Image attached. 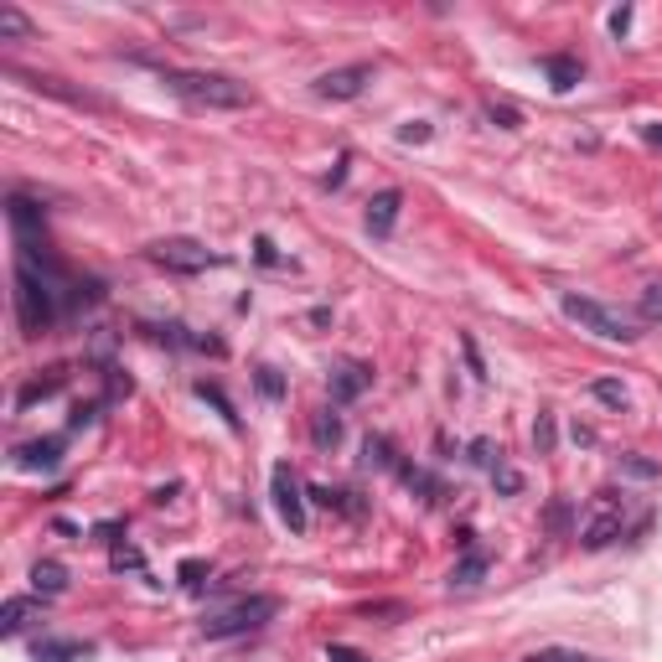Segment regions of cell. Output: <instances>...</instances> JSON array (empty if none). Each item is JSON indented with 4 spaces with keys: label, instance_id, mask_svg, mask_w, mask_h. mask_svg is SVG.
Listing matches in <instances>:
<instances>
[{
    "label": "cell",
    "instance_id": "1",
    "mask_svg": "<svg viewBox=\"0 0 662 662\" xmlns=\"http://www.w3.org/2000/svg\"><path fill=\"white\" fill-rule=\"evenodd\" d=\"M166 88L192 109H249L254 88L228 73H166Z\"/></svg>",
    "mask_w": 662,
    "mask_h": 662
},
{
    "label": "cell",
    "instance_id": "2",
    "mask_svg": "<svg viewBox=\"0 0 662 662\" xmlns=\"http://www.w3.org/2000/svg\"><path fill=\"white\" fill-rule=\"evenodd\" d=\"M16 316H21L26 337H42V331L57 321V285L26 259H16Z\"/></svg>",
    "mask_w": 662,
    "mask_h": 662
},
{
    "label": "cell",
    "instance_id": "3",
    "mask_svg": "<svg viewBox=\"0 0 662 662\" xmlns=\"http://www.w3.org/2000/svg\"><path fill=\"white\" fill-rule=\"evenodd\" d=\"M564 316L580 321L585 331H595L600 342H637L642 337L637 321H631L626 311L606 306V300H590V295H564Z\"/></svg>",
    "mask_w": 662,
    "mask_h": 662
},
{
    "label": "cell",
    "instance_id": "4",
    "mask_svg": "<svg viewBox=\"0 0 662 662\" xmlns=\"http://www.w3.org/2000/svg\"><path fill=\"white\" fill-rule=\"evenodd\" d=\"M275 611H280V600H275V595L233 600V606H223V611H213V616L202 621V637H213V642H223V637H244V631H259Z\"/></svg>",
    "mask_w": 662,
    "mask_h": 662
},
{
    "label": "cell",
    "instance_id": "5",
    "mask_svg": "<svg viewBox=\"0 0 662 662\" xmlns=\"http://www.w3.org/2000/svg\"><path fill=\"white\" fill-rule=\"evenodd\" d=\"M145 254L161 269H176V275H202V269L218 264V254L207 244H197V238H161V244H150Z\"/></svg>",
    "mask_w": 662,
    "mask_h": 662
},
{
    "label": "cell",
    "instance_id": "6",
    "mask_svg": "<svg viewBox=\"0 0 662 662\" xmlns=\"http://www.w3.org/2000/svg\"><path fill=\"white\" fill-rule=\"evenodd\" d=\"M269 492H275V513L285 518L290 533H306V487H300V476L290 461H280L269 471Z\"/></svg>",
    "mask_w": 662,
    "mask_h": 662
},
{
    "label": "cell",
    "instance_id": "7",
    "mask_svg": "<svg viewBox=\"0 0 662 662\" xmlns=\"http://www.w3.org/2000/svg\"><path fill=\"white\" fill-rule=\"evenodd\" d=\"M621 523H626L621 502H616L611 492H606V497H595L590 518L580 523V544H585V549H606V544H616V538H621Z\"/></svg>",
    "mask_w": 662,
    "mask_h": 662
},
{
    "label": "cell",
    "instance_id": "8",
    "mask_svg": "<svg viewBox=\"0 0 662 662\" xmlns=\"http://www.w3.org/2000/svg\"><path fill=\"white\" fill-rule=\"evenodd\" d=\"M368 83H373V68H368V63H352V68L321 73V78H316V94H321V99H357Z\"/></svg>",
    "mask_w": 662,
    "mask_h": 662
},
{
    "label": "cell",
    "instance_id": "9",
    "mask_svg": "<svg viewBox=\"0 0 662 662\" xmlns=\"http://www.w3.org/2000/svg\"><path fill=\"white\" fill-rule=\"evenodd\" d=\"M373 388V368L368 363H337L331 368V404H352Z\"/></svg>",
    "mask_w": 662,
    "mask_h": 662
},
{
    "label": "cell",
    "instance_id": "10",
    "mask_svg": "<svg viewBox=\"0 0 662 662\" xmlns=\"http://www.w3.org/2000/svg\"><path fill=\"white\" fill-rule=\"evenodd\" d=\"M399 207H404V192H399V187H383V192L368 202V233H373V238H388V233H394Z\"/></svg>",
    "mask_w": 662,
    "mask_h": 662
},
{
    "label": "cell",
    "instance_id": "11",
    "mask_svg": "<svg viewBox=\"0 0 662 662\" xmlns=\"http://www.w3.org/2000/svg\"><path fill=\"white\" fill-rule=\"evenodd\" d=\"M32 621H42V600H26V595H16V600H6L0 606V637H21Z\"/></svg>",
    "mask_w": 662,
    "mask_h": 662
},
{
    "label": "cell",
    "instance_id": "12",
    "mask_svg": "<svg viewBox=\"0 0 662 662\" xmlns=\"http://www.w3.org/2000/svg\"><path fill=\"white\" fill-rule=\"evenodd\" d=\"M32 657L37 662H88V657H94V647L78 642V637H42L32 647Z\"/></svg>",
    "mask_w": 662,
    "mask_h": 662
},
{
    "label": "cell",
    "instance_id": "13",
    "mask_svg": "<svg viewBox=\"0 0 662 662\" xmlns=\"http://www.w3.org/2000/svg\"><path fill=\"white\" fill-rule=\"evenodd\" d=\"M6 213H11V228H16V244H32V238L42 233V207L32 202V197H11L6 202Z\"/></svg>",
    "mask_w": 662,
    "mask_h": 662
},
{
    "label": "cell",
    "instance_id": "14",
    "mask_svg": "<svg viewBox=\"0 0 662 662\" xmlns=\"http://www.w3.org/2000/svg\"><path fill=\"white\" fill-rule=\"evenodd\" d=\"M57 461H63V440H57V435L32 440V445L16 450V466H21V471H52Z\"/></svg>",
    "mask_w": 662,
    "mask_h": 662
},
{
    "label": "cell",
    "instance_id": "15",
    "mask_svg": "<svg viewBox=\"0 0 662 662\" xmlns=\"http://www.w3.org/2000/svg\"><path fill=\"white\" fill-rule=\"evenodd\" d=\"M544 73H549V83H554V94H569L580 78H585V68H580V57H569V52H554V57H544Z\"/></svg>",
    "mask_w": 662,
    "mask_h": 662
},
{
    "label": "cell",
    "instance_id": "16",
    "mask_svg": "<svg viewBox=\"0 0 662 662\" xmlns=\"http://www.w3.org/2000/svg\"><path fill=\"white\" fill-rule=\"evenodd\" d=\"M32 590L37 595H63L68 590V569L57 564V559H37L32 564Z\"/></svg>",
    "mask_w": 662,
    "mask_h": 662
},
{
    "label": "cell",
    "instance_id": "17",
    "mask_svg": "<svg viewBox=\"0 0 662 662\" xmlns=\"http://www.w3.org/2000/svg\"><path fill=\"white\" fill-rule=\"evenodd\" d=\"M311 440L321 450H337V440H342V414H331V409L311 414Z\"/></svg>",
    "mask_w": 662,
    "mask_h": 662
},
{
    "label": "cell",
    "instance_id": "18",
    "mask_svg": "<svg viewBox=\"0 0 662 662\" xmlns=\"http://www.w3.org/2000/svg\"><path fill=\"white\" fill-rule=\"evenodd\" d=\"M363 466H368V471H399L394 445H388L383 435H368V440H363Z\"/></svg>",
    "mask_w": 662,
    "mask_h": 662
},
{
    "label": "cell",
    "instance_id": "19",
    "mask_svg": "<svg viewBox=\"0 0 662 662\" xmlns=\"http://www.w3.org/2000/svg\"><path fill=\"white\" fill-rule=\"evenodd\" d=\"M481 575H487V559H481V554H466L456 569H450V590H471Z\"/></svg>",
    "mask_w": 662,
    "mask_h": 662
},
{
    "label": "cell",
    "instance_id": "20",
    "mask_svg": "<svg viewBox=\"0 0 662 662\" xmlns=\"http://www.w3.org/2000/svg\"><path fill=\"white\" fill-rule=\"evenodd\" d=\"M57 388H63V373H52V378H37V383H26L21 394H16V409H32L37 399H52Z\"/></svg>",
    "mask_w": 662,
    "mask_h": 662
},
{
    "label": "cell",
    "instance_id": "21",
    "mask_svg": "<svg viewBox=\"0 0 662 662\" xmlns=\"http://www.w3.org/2000/svg\"><path fill=\"white\" fill-rule=\"evenodd\" d=\"M197 399H207V404H213V409H218V414L228 419V425L238 430V409L228 404V394H223V388H218V383H197Z\"/></svg>",
    "mask_w": 662,
    "mask_h": 662
},
{
    "label": "cell",
    "instance_id": "22",
    "mask_svg": "<svg viewBox=\"0 0 662 662\" xmlns=\"http://www.w3.org/2000/svg\"><path fill=\"white\" fill-rule=\"evenodd\" d=\"M0 37H32V21H26L16 6H0Z\"/></svg>",
    "mask_w": 662,
    "mask_h": 662
},
{
    "label": "cell",
    "instance_id": "23",
    "mask_svg": "<svg viewBox=\"0 0 662 662\" xmlns=\"http://www.w3.org/2000/svg\"><path fill=\"white\" fill-rule=\"evenodd\" d=\"M637 316H642V321H652V326H662V285H647V290H642Z\"/></svg>",
    "mask_w": 662,
    "mask_h": 662
},
{
    "label": "cell",
    "instance_id": "24",
    "mask_svg": "<svg viewBox=\"0 0 662 662\" xmlns=\"http://www.w3.org/2000/svg\"><path fill=\"white\" fill-rule=\"evenodd\" d=\"M595 399H600V404H616V409H621V404H626V388H621V383H611V378H600V383H595Z\"/></svg>",
    "mask_w": 662,
    "mask_h": 662
},
{
    "label": "cell",
    "instance_id": "25",
    "mask_svg": "<svg viewBox=\"0 0 662 662\" xmlns=\"http://www.w3.org/2000/svg\"><path fill=\"white\" fill-rule=\"evenodd\" d=\"M492 481H497V492H523V476L513 466H492Z\"/></svg>",
    "mask_w": 662,
    "mask_h": 662
},
{
    "label": "cell",
    "instance_id": "26",
    "mask_svg": "<svg viewBox=\"0 0 662 662\" xmlns=\"http://www.w3.org/2000/svg\"><path fill=\"white\" fill-rule=\"evenodd\" d=\"M182 585H187V590H202V585H207V564H202V559H187V564H182Z\"/></svg>",
    "mask_w": 662,
    "mask_h": 662
},
{
    "label": "cell",
    "instance_id": "27",
    "mask_svg": "<svg viewBox=\"0 0 662 662\" xmlns=\"http://www.w3.org/2000/svg\"><path fill=\"white\" fill-rule=\"evenodd\" d=\"M533 440H538V450H544V456L554 450V419H549V414H544V419H538V425H533Z\"/></svg>",
    "mask_w": 662,
    "mask_h": 662
},
{
    "label": "cell",
    "instance_id": "28",
    "mask_svg": "<svg viewBox=\"0 0 662 662\" xmlns=\"http://www.w3.org/2000/svg\"><path fill=\"white\" fill-rule=\"evenodd\" d=\"M471 461L476 466H497V445L492 440H471Z\"/></svg>",
    "mask_w": 662,
    "mask_h": 662
},
{
    "label": "cell",
    "instance_id": "29",
    "mask_svg": "<svg viewBox=\"0 0 662 662\" xmlns=\"http://www.w3.org/2000/svg\"><path fill=\"white\" fill-rule=\"evenodd\" d=\"M487 119H492V125H502V130H518V109H507V104H492Z\"/></svg>",
    "mask_w": 662,
    "mask_h": 662
},
{
    "label": "cell",
    "instance_id": "30",
    "mask_svg": "<svg viewBox=\"0 0 662 662\" xmlns=\"http://www.w3.org/2000/svg\"><path fill=\"white\" fill-rule=\"evenodd\" d=\"M528 662H595V657H585V652H559L554 647V652H533Z\"/></svg>",
    "mask_w": 662,
    "mask_h": 662
},
{
    "label": "cell",
    "instance_id": "31",
    "mask_svg": "<svg viewBox=\"0 0 662 662\" xmlns=\"http://www.w3.org/2000/svg\"><path fill=\"white\" fill-rule=\"evenodd\" d=\"M259 388H264L269 399H280V394H285V383H280V373H275V368H259Z\"/></svg>",
    "mask_w": 662,
    "mask_h": 662
},
{
    "label": "cell",
    "instance_id": "32",
    "mask_svg": "<svg viewBox=\"0 0 662 662\" xmlns=\"http://www.w3.org/2000/svg\"><path fill=\"white\" fill-rule=\"evenodd\" d=\"M399 140H404V145H419V140H430V125H419V119H414V125H404V130H399Z\"/></svg>",
    "mask_w": 662,
    "mask_h": 662
},
{
    "label": "cell",
    "instance_id": "33",
    "mask_svg": "<svg viewBox=\"0 0 662 662\" xmlns=\"http://www.w3.org/2000/svg\"><path fill=\"white\" fill-rule=\"evenodd\" d=\"M140 549H114V569H140Z\"/></svg>",
    "mask_w": 662,
    "mask_h": 662
},
{
    "label": "cell",
    "instance_id": "34",
    "mask_svg": "<svg viewBox=\"0 0 662 662\" xmlns=\"http://www.w3.org/2000/svg\"><path fill=\"white\" fill-rule=\"evenodd\" d=\"M461 352H466L471 373H476V378H487V368H481V357H476V342H471V337H461Z\"/></svg>",
    "mask_w": 662,
    "mask_h": 662
},
{
    "label": "cell",
    "instance_id": "35",
    "mask_svg": "<svg viewBox=\"0 0 662 662\" xmlns=\"http://www.w3.org/2000/svg\"><path fill=\"white\" fill-rule=\"evenodd\" d=\"M326 662H368V657L352 652V647H326Z\"/></svg>",
    "mask_w": 662,
    "mask_h": 662
},
{
    "label": "cell",
    "instance_id": "36",
    "mask_svg": "<svg viewBox=\"0 0 662 662\" xmlns=\"http://www.w3.org/2000/svg\"><path fill=\"white\" fill-rule=\"evenodd\" d=\"M94 414H99V404H78V409H73V430L94 425Z\"/></svg>",
    "mask_w": 662,
    "mask_h": 662
},
{
    "label": "cell",
    "instance_id": "37",
    "mask_svg": "<svg viewBox=\"0 0 662 662\" xmlns=\"http://www.w3.org/2000/svg\"><path fill=\"white\" fill-rule=\"evenodd\" d=\"M342 182H347V156H342L337 166H331V171H326V187H342Z\"/></svg>",
    "mask_w": 662,
    "mask_h": 662
},
{
    "label": "cell",
    "instance_id": "38",
    "mask_svg": "<svg viewBox=\"0 0 662 662\" xmlns=\"http://www.w3.org/2000/svg\"><path fill=\"white\" fill-rule=\"evenodd\" d=\"M254 249H259V264H275V244H269V238H259Z\"/></svg>",
    "mask_w": 662,
    "mask_h": 662
},
{
    "label": "cell",
    "instance_id": "39",
    "mask_svg": "<svg viewBox=\"0 0 662 662\" xmlns=\"http://www.w3.org/2000/svg\"><path fill=\"white\" fill-rule=\"evenodd\" d=\"M626 26H631V11H616V16H611V32L621 37V32H626Z\"/></svg>",
    "mask_w": 662,
    "mask_h": 662
},
{
    "label": "cell",
    "instance_id": "40",
    "mask_svg": "<svg viewBox=\"0 0 662 662\" xmlns=\"http://www.w3.org/2000/svg\"><path fill=\"white\" fill-rule=\"evenodd\" d=\"M642 135H647V140H652V145H662V125H647V130H642Z\"/></svg>",
    "mask_w": 662,
    "mask_h": 662
}]
</instances>
